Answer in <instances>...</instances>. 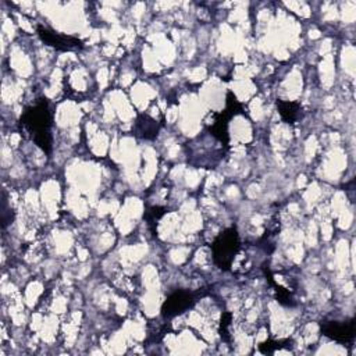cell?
Segmentation results:
<instances>
[{"instance_id": "8992f818", "label": "cell", "mask_w": 356, "mask_h": 356, "mask_svg": "<svg viewBox=\"0 0 356 356\" xmlns=\"http://www.w3.org/2000/svg\"><path fill=\"white\" fill-rule=\"evenodd\" d=\"M159 129H160V125L152 117H149L146 114H140L138 117L136 124H135V132L140 138H143V139H154L157 136V134H159Z\"/></svg>"}, {"instance_id": "52a82bcc", "label": "cell", "mask_w": 356, "mask_h": 356, "mask_svg": "<svg viewBox=\"0 0 356 356\" xmlns=\"http://www.w3.org/2000/svg\"><path fill=\"white\" fill-rule=\"evenodd\" d=\"M277 108L281 118L288 124H292L299 117V111H300L299 103L286 102V100H277Z\"/></svg>"}, {"instance_id": "7a4b0ae2", "label": "cell", "mask_w": 356, "mask_h": 356, "mask_svg": "<svg viewBox=\"0 0 356 356\" xmlns=\"http://www.w3.org/2000/svg\"><path fill=\"white\" fill-rule=\"evenodd\" d=\"M241 248L239 234L236 228L231 227L224 229L211 243L213 260L221 270H229L235 256Z\"/></svg>"}, {"instance_id": "9c48e42d", "label": "cell", "mask_w": 356, "mask_h": 356, "mask_svg": "<svg viewBox=\"0 0 356 356\" xmlns=\"http://www.w3.org/2000/svg\"><path fill=\"white\" fill-rule=\"evenodd\" d=\"M229 321H231V314H229V313H224V314H222V318H221V325H220V335H221L224 339H227Z\"/></svg>"}, {"instance_id": "277c9868", "label": "cell", "mask_w": 356, "mask_h": 356, "mask_svg": "<svg viewBox=\"0 0 356 356\" xmlns=\"http://www.w3.org/2000/svg\"><path fill=\"white\" fill-rule=\"evenodd\" d=\"M38 35L46 44H49L57 50H61V51L79 50L83 46L82 42L75 36L58 33V32H54V31L43 28V26H38Z\"/></svg>"}, {"instance_id": "6da1fadb", "label": "cell", "mask_w": 356, "mask_h": 356, "mask_svg": "<svg viewBox=\"0 0 356 356\" xmlns=\"http://www.w3.org/2000/svg\"><path fill=\"white\" fill-rule=\"evenodd\" d=\"M19 124L44 153L51 152V113L46 99H39L33 106L26 107Z\"/></svg>"}, {"instance_id": "5b68a950", "label": "cell", "mask_w": 356, "mask_h": 356, "mask_svg": "<svg viewBox=\"0 0 356 356\" xmlns=\"http://www.w3.org/2000/svg\"><path fill=\"white\" fill-rule=\"evenodd\" d=\"M321 331L325 337L339 343H349L355 338V320L349 321H325L321 323Z\"/></svg>"}, {"instance_id": "ba28073f", "label": "cell", "mask_w": 356, "mask_h": 356, "mask_svg": "<svg viewBox=\"0 0 356 356\" xmlns=\"http://www.w3.org/2000/svg\"><path fill=\"white\" fill-rule=\"evenodd\" d=\"M285 341H267V342H263L261 345H260V352H263V353H274L275 352V349H280V348H282Z\"/></svg>"}, {"instance_id": "3957f363", "label": "cell", "mask_w": 356, "mask_h": 356, "mask_svg": "<svg viewBox=\"0 0 356 356\" xmlns=\"http://www.w3.org/2000/svg\"><path fill=\"white\" fill-rule=\"evenodd\" d=\"M195 303H196L195 293L189 291H175L164 300L161 306V314L167 318H171L189 310L191 307H193Z\"/></svg>"}]
</instances>
